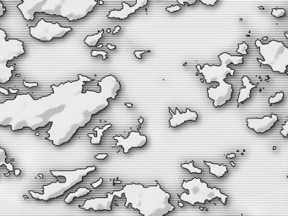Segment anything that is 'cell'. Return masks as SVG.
<instances>
[{
	"instance_id": "obj_22",
	"label": "cell",
	"mask_w": 288,
	"mask_h": 216,
	"mask_svg": "<svg viewBox=\"0 0 288 216\" xmlns=\"http://www.w3.org/2000/svg\"><path fill=\"white\" fill-rule=\"evenodd\" d=\"M286 13H287V11L284 9H273L272 11H271V14L275 17H276V18L282 17L286 14Z\"/></svg>"
},
{
	"instance_id": "obj_17",
	"label": "cell",
	"mask_w": 288,
	"mask_h": 216,
	"mask_svg": "<svg viewBox=\"0 0 288 216\" xmlns=\"http://www.w3.org/2000/svg\"><path fill=\"white\" fill-rule=\"evenodd\" d=\"M112 127V124H110V123H109V124H107L106 126H104L102 128L95 127L94 130L97 133V135L95 137L93 134H88V136L91 138V141H90V143H91L92 144H101V137H102L103 133L106 131L107 129H108L109 127Z\"/></svg>"
},
{
	"instance_id": "obj_26",
	"label": "cell",
	"mask_w": 288,
	"mask_h": 216,
	"mask_svg": "<svg viewBox=\"0 0 288 216\" xmlns=\"http://www.w3.org/2000/svg\"><path fill=\"white\" fill-rule=\"evenodd\" d=\"M99 54L103 56V59L107 58V53L106 52H98V51H92V52H91V56L93 57L97 56V55H99Z\"/></svg>"
},
{
	"instance_id": "obj_4",
	"label": "cell",
	"mask_w": 288,
	"mask_h": 216,
	"mask_svg": "<svg viewBox=\"0 0 288 216\" xmlns=\"http://www.w3.org/2000/svg\"><path fill=\"white\" fill-rule=\"evenodd\" d=\"M182 188L189 191V193H182L179 196L180 199L184 202H187L191 205L195 203H205L210 202L215 198H220L222 203L225 205L227 203L228 196L221 193V190L216 188H209L206 182H203L198 177L190 180L189 182L184 181Z\"/></svg>"
},
{
	"instance_id": "obj_35",
	"label": "cell",
	"mask_w": 288,
	"mask_h": 216,
	"mask_svg": "<svg viewBox=\"0 0 288 216\" xmlns=\"http://www.w3.org/2000/svg\"><path fill=\"white\" fill-rule=\"evenodd\" d=\"M126 106H127L128 107H133L132 104H130V103H126Z\"/></svg>"
},
{
	"instance_id": "obj_38",
	"label": "cell",
	"mask_w": 288,
	"mask_h": 216,
	"mask_svg": "<svg viewBox=\"0 0 288 216\" xmlns=\"http://www.w3.org/2000/svg\"><path fill=\"white\" fill-rule=\"evenodd\" d=\"M99 4H103V1H100Z\"/></svg>"
},
{
	"instance_id": "obj_16",
	"label": "cell",
	"mask_w": 288,
	"mask_h": 216,
	"mask_svg": "<svg viewBox=\"0 0 288 216\" xmlns=\"http://www.w3.org/2000/svg\"><path fill=\"white\" fill-rule=\"evenodd\" d=\"M90 193V189H88V188H78L76 190V192L75 193H69L67 197L64 199V201L66 203H70L73 202V200L75 198H78V197H82V196H85L86 194Z\"/></svg>"
},
{
	"instance_id": "obj_15",
	"label": "cell",
	"mask_w": 288,
	"mask_h": 216,
	"mask_svg": "<svg viewBox=\"0 0 288 216\" xmlns=\"http://www.w3.org/2000/svg\"><path fill=\"white\" fill-rule=\"evenodd\" d=\"M204 162L210 167V174L216 176L218 178L222 177L227 172V167L224 165L214 164V163H210V162H207V161H204Z\"/></svg>"
},
{
	"instance_id": "obj_36",
	"label": "cell",
	"mask_w": 288,
	"mask_h": 216,
	"mask_svg": "<svg viewBox=\"0 0 288 216\" xmlns=\"http://www.w3.org/2000/svg\"><path fill=\"white\" fill-rule=\"evenodd\" d=\"M178 205H179L180 207H184V203H183L179 202V203H178Z\"/></svg>"
},
{
	"instance_id": "obj_31",
	"label": "cell",
	"mask_w": 288,
	"mask_h": 216,
	"mask_svg": "<svg viewBox=\"0 0 288 216\" xmlns=\"http://www.w3.org/2000/svg\"><path fill=\"white\" fill-rule=\"evenodd\" d=\"M14 176H19V174L21 173V171L19 169H14Z\"/></svg>"
},
{
	"instance_id": "obj_11",
	"label": "cell",
	"mask_w": 288,
	"mask_h": 216,
	"mask_svg": "<svg viewBox=\"0 0 288 216\" xmlns=\"http://www.w3.org/2000/svg\"><path fill=\"white\" fill-rule=\"evenodd\" d=\"M114 195L113 193H107V197L101 198V197H96L86 200L84 205L80 206L81 209H92L95 211L98 210H108L110 211L112 209V203L113 201Z\"/></svg>"
},
{
	"instance_id": "obj_30",
	"label": "cell",
	"mask_w": 288,
	"mask_h": 216,
	"mask_svg": "<svg viewBox=\"0 0 288 216\" xmlns=\"http://www.w3.org/2000/svg\"><path fill=\"white\" fill-rule=\"evenodd\" d=\"M143 53H145V51H140V52H139V51H135L134 52V55H135V57H137V58H141V54H143Z\"/></svg>"
},
{
	"instance_id": "obj_14",
	"label": "cell",
	"mask_w": 288,
	"mask_h": 216,
	"mask_svg": "<svg viewBox=\"0 0 288 216\" xmlns=\"http://www.w3.org/2000/svg\"><path fill=\"white\" fill-rule=\"evenodd\" d=\"M242 83L244 88H242L239 91V96L237 99V104L240 105L242 102H244L246 100L251 98V90L254 88H256V85L252 84L250 80L248 78V76H243L242 78Z\"/></svg>"
},
{
	"instance_id": "obj_10",
	"label": "cell",
	"mask_w": 288,
	"mask_h": 216,
	"mask_svg": "<svg viewBox=\"0 0 288 216\" xmlns=\"http://www.w3.org/2000/svg\"><path fill=\"white\" fill-rule=\"evenodd\" d=\"M278 121V117L275 114H271V116H265L263 118H248L247 125L248 127L254 130L257 133H264L269 131L271 127Z\"/></svg>"
},
{
	"instance_id": "obj_27",
	"label": "cell",
	"mask_w": 288,
	"mask_h": 216,
	"mask_svg": "<svg viewBox=\"0 0 288 216\" xmlns=\"http://www.w3.org/2000/svg\"><path fill=\"white\" fill-rule=\"evenodd\" d=\"M5 12H6V9H5V7L4 6V4H2L1 0H0V17L3 16V15L5 14Z\"/></svg>"
},
{
	"instance_id": "obj_13",
	"label": "cell",
	"mask_w": 288,
	"mask_h": 216,
	"mask_svg": "<svg viewBox=\"0 0 288 216\" xmlns=\"http://www.w3.org/2000/svg\"><path fill=\"white\" fill-rule=\"evenodd\" d=\"M171 113H172V117L169 120V123H170L171 127H176L179 126V125H182L183 123H184L187 121L196 122L197 119H198V114L195 112H191L189 108H187L185 113H180L178 108L176 109V112L174 114L172 112H171Z\"/></svg>"
},
{
	"instance_id": "obj_21",
	"label": "cell",
	"mask_w": 288,
	"mask_h": 216,
	"mask_svg": "<svg viewBox=\"0 0 288 216\" xmlns=\"http://www.w3.org/2000/svg\"><path fill=\"white\" fill-rule=\"evenodd\" d=\"M196 1H197V0H178V2L182 6H184V5L185 4L191 6V5L194 4L196 3ZM200 1H201V3L204 4H208V0H200Z\"/></svg>"
},
{
	"instance_id": "obj_41",
	"label": "cell",
	"mask_w": 288,
	"mask_h": 216,
	"mask_svg": "<svg viewBox=\"0 0 288 216\" xmlns=\"http://www.w3.org/2000/svg\"><path fill=\"white\" fill-rule=\"evenodd\" d=\"M24 1H26V0H22V2H24Z\"/></svg>"
},
{
	"instance_id": "obj_12",
	"label": "cell",
	"mask_w": 288,
	"mask_h": 216,
	"mask_svg": "<svg viewBox=\"0 0 288 216\" xmlns=\"http://www.w3.org/2000/svg\"><path fill=\"white\" fill-rule=\"evenodd\" d=\"M148 4V0H136V3L134 6H129L125 2L122 3L123 9L121 10H112L107 14V18H116L119 19H125L130 14H134L136 10L142 8Z\"/></svg>"
},
{
	"instance_id": "obj_19",
	"label": "cell",
	"mask_w": 288,
	"mask_h": 216,
	"mask_svg": "<svg viewBox=\"0 0 288 216\" xmlns=\"http://www.w3.org/2000/svg\"><path fill=\"white\" fill-rule=\"evenodd\" d=\"M194 161H192V162H190V163L182 164L181 165V167H182V168H184V169H187L190 173H202V170L198 169L197 167H194Z\"/></svg>"
},
{
	"instance_id": "obj_18",
	"label": "cell",
	"mask_w": 288,
	"mask_h": 216,
	"mask_svg": "<svg viewBox=\"0 0 288 216\" xmlns=\"http://www.w3.org/2000/svg\"><path fill=\"white\" fill-rule=\"evenodd\" d=\"M103 31H101L97 34H95V35H92V36H88L85 39V43L87 44L89 47H95L96 46V44L98 43L99 40L102 37V35H103Z\"/></svg>"
},
{
	"instance_id": "obj_40",
	"label": "cell",
	"mask_w": 288,
	"mask_h": 216,
	"mask_svg": "<svg viewBox=\"0 0 288 216\" xmlns=\"http://www.w3.org/2000/svg\"><path fill=\"white\" fill-rule=\"evenodd\" d=\"M285 35H286V36H287V38H288V34H287V33H285Z\"/></svg>"
},
{
	"instance_id": "obj_34",
	"label": "cell",
	"mask_w": 288,
	"mask_h": 216,
	"mask_svg": "<svg viewBox=\"0 0 288 216\" xmlns=\"http://www.w3.org/2000/svg\"><path fill=\"white\" fill-rule=\"evenodd\" d=\"M236 155H235V154H230L229 155H227V158H234Z\"/></svg>"
},
{
	"instance_id": "obj_3",
	"label": "cell",
	"mask_w": 288,
	"mask_h": 216,
	"mask_svg": "<svg viewBox=\"0 0 288 216\" xmlns=\"http://www.w3.org/2000/svg\"><path fill=\"white\" fill-rule=\"evenodd\" d=\"M96 169V166H89L85 169H78L75 171H50V172L54 177H63L65 178L64 182H54V183L48 184L43 186V189L44 193L43 194L37 193H34L31 191L30 193L32 195V197L38 200L43 201H48L52 198H56L60 197L64 193L69 190L76 184L80 183L82 182L83 178L89 172L94 171Z\"/></svg>"
},
{
	"instance_id": "obj_5",
	"label": "cell",
	"mask_w": 288,
	"mask_h": 216,
	"mask_svg": "<svg viewBox=\"0 0 288 216\" xmlns=\"http://www.w3.org/2000/svg\"><path fill=\"white\" fill-rule=\"evenodd\" d=\"M256 47L260 48L264 60L258 59L262 65H268L273 72L286 74L288 65V47L282 42L270 41L268 44L261 43L260 40L255 42Z\"/></svg>"
},
{
	"instance_id": "obj_1",
	"label": "cell",
	"mask_w": 288,
	"mask_h": 216,
	"mask_svg": "<svg viewBox=\"0 0 288 216\" xmlns=\"http://www.w3.org/2000/svg\"><path fill=\"white\" fill-rule=\"evenodd\" d=\"M114 196L126 197L124 206L131 205L145 216H163L173 211L174 206L169 203L171 195L162 190L160 184L144 187L142 184H126L122 190L113 192Z\"/></svg>"
},
{
	"instance_id": "obj_39",
	"label": "cell",
	"mask_w": 288,
	"mask_h": 216,
	"mask_svg": "<svg viewBox=\"0 0 288 216\" xmlns=\"http://www.w3.org/2000/svg\"><path fill=\"white\" fill-rule=\"evenodd\" d=\"M231 165H232V166H235V164H234L233 162H231Z\"/></svg>"
},
{
	"instance_id": "obj_7",
	"label": "cell",
	"mask_w": 288,
	"mask_h": 216,
	"mask_svg": "<svg viewBox=\"0 0 288 216\" xmlns=\"http://www.w3.org/2000/svg\"><path fill=\"white\" fill-rule=\"evenodd\" d=\"M6 34L4 30L0 29V83L5 84L10 81L12 76V71L14 66L8 67V62L13 60L25 53L22 41L11 39L6 41Z\"/></svg>"
},
{
	"instance_id": "obj_6",
	"label": "cell",
	"mask_w": 288,
	"mask_h": 216,
	"mask_svg": "<svg viewBox=\"0 0 288 216\" xmlns=\"http://www.w3.org/2000/svg\"><path fill=\"white\" fill-rule=\"evenodd\" d=\"M97 4V0H55L50 15L61 16L69 21H75L87 16Z\"/></svg>"
},
{
	"instance_id": "obj_33",
	"label": "cell",
	"mask_w": 288,
	"mask_h": 216,
	"mask_svg": "<svg viewBox=\"0 0 288 216\" xmlns=\"http://www.w3.org/2000/svg\"><path fill=\"white\" fill-rule=\"evenodd\" d=\"M107 48L111 49V50H113V49L116 48V47H115V46H112V45H107Z\"/></svg>"
},
{
	"instance_id": "obj_23",
	"label": "cell",
	"mask_w": 288,
	"mask_h": 216,
	"mask_svg": "<svg viewBox=\"0 0 288 216\" xmlns=\"http://www.w3.org/2000/svg\"><path fill=\"white\" fill-rule=\"evenodd\" d=\"M248 48V44L245 42H242V44L238 45V48L237 50V53H241L242 55H247L248 54V52H247Z\"/></svg>"
},
{
	"instance_id": "obj_37",
	"label": "cell",
	"mask_w": 288,
	"mask_h": 216,
	"mask_svg": "<svg viewBox=\"0 0 288 216\" xmlns=\"http://www.w3.org/2000/svg\"><path fill=\"white\" fill-rule=\"evenodd\" d=\"M140 123H142V122H143V118H140Z\"/></svg>"
},
{
	"instance_id": "obj_28",
	"label": "cell",
	"mask_w": 288,
	"mask_h": 216,
	"mask_svg": "<svg viewBox=\"0 0 288 216\" xmlns=\"http://www.w3.org/2000/svg\"><path fill=\"white\" fill-rule=\"evenodd\" d=\"M107 156H108V155H107V154H100V155H96L95 158L97 159V160H104V159H106Z\"/></svg>"
},
{
	"instance_id": "obj_24",
	"label": "cell",
	"mask_w": 288,
	"mask_h": 216,
	"mask_svg": "<svg viewBox=\"0 0 288 216\" xmlns=\"http://www.w3.org/2000/svg\"><path fill=\"white\" fill-rule=\"evenodd\" d=\"M281 133L283 135L285 138H287L288 137V121L284 123L282 125V129L281 131Z\"/></svg>"
},
{
	"instance_id": "obj_32",
	"label": "cell",
	"mask_w": 288,
	"mask_h": 216,
	"mask_svg": "<svg viewBox=\"0 0 288 216\" xmlns=\"http://www.w3.org/2000/svg\"><path fill=\"white\" fill-rule=\"evenodd\" d=\"M120 29H121V27H120V26H117L116 28L114 29V31H113V34H116L117 32H118Z\"/></svg>"
},
{
	"instance_id": "obj_29",
	"label": "cell",
	"mask_w": 288,
	"mask_h": 216,
	"mask_svg": "<svg viewBox=\"0 0 288 216\" xmlns=\"http://www.w3.org/2000/svg\"><path fill=\"white\" fill-rule=\"evenodd\" d=\"M102 182H103V179L100 178L99 181H97L96 182H94V183H92V184H91V186H92L93 188H97V187H99L100 185H101V183H102Z\"/></svg>"
},
{
	"instance_id": "obj_2",
	"label": "cell",
	"mask_w": 288,
	"mask_h": 216,
	"mask_svg": "<svg viewBox=\"0 0 288 216\" xmlns=\"http://www.w3.org/2000/svg\"><path fill=\"white\" fill-rule=\"evenodd\" d=\"M219 59L221 61V65L210 66L204 64L203 68L197 65L198 73L202 74L204 77L205 82L210 84L213 81H216L219 85L216 87H210L207 89L208 97L213 100L214 107H222L231 99V95L233 92V88L231 84L225 82L227 74L233 76L235 70L229 68V64L239 65L243 63L242 56H231L229 53L224 52L220 54Z\"/></svg>"
},
{
	"instance_id": "obj_8",
	"label": "cell",
	"mask_w": 288,
	"mask_h": 216,
	"mask_svg": "<svg viewBox=\"0 0 288 216\" xmlns=\"http://www.w3.org/2000/svg\"><path fill=\"white\" fill-rule=\"evenodd\" d=\"M72 31L71 27H63L58 23L47 22L40 19L36 26L30 27V35L41 42H50L53 38L63 37Z\"/></svg>"
},
{
	"instance_id": "obj_25",
	"label": "cell",
	"mask_w": 288,
	"mask_h": 216,
	"mask_svg": "<svg viewBox=\"0 0 288 216\" xmlns=\"http://www.w3.org/2000/svg\"><path fill=\"white\" fill-rule=\"evenodd\" d=\"M181 10V7L178 6V5H175V6H171V7H167L166 8V10L170 12V13H173V12H176V11H178V10Z\"/></svg>"
},
{
	"instance_id": "obj_9",
	"label": "cell",
	"mask_w": 288,
	"mask_h": 216,
	"mask_svg": "<svg viewBox=\"0 0 288 216\" xmlns=\"http://www.w3.org/2000/svg\"><path fill=\"white\" fill-rule=\"evenodd\" d=\"M115 140H118L116 145L123 146V152L125 154L132 148H141L147 143V138L145 135H141L139 132L132 131L128 134V137L124 139L122 136H114Z\"/></svg>"
},
{
	"instance_id": "obj_20",
	"label": "cell",
	"mask_w": 288,
	"mask_h": 216,
	"mask_svg": "<svg viewBox=\"0 0 288 216\" xmlns=\"http://www.w3.org/2000/svg\"><path fill=\"white\" fill-rule=\"evenodd\" d=\"M283 97H284L283 92H278V93H276V94L275 95V96H273V97H270V98L269 99V103L270 104V105H272V104H275V103H279V102H281V101L283 100Z\"/></svg>"
}]
</instances>
